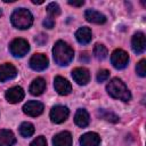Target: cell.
I'll use <instances>...</instances> for the list:
<instances>
[{
  "instance_id": "6da1fadb",
  "label": "cell",
  "mask_w": 146,
  "mask_h": 146,
  "mask_svg": "<svg viewBox=\"0 0 146 146\" xmlns=\"http://www.w3.org/2000/svg\"><path fill=\"white\" fill-rule=\"evenodd\" d=\"M52 56L56 64L60 66H66L72 62L74 57V50L68 43L59 40L55 43L52 48Z\"/></svg>"
},
{
  "instance_id": "7a4b0ae2",
  "label": "cell",
  "mask_w": 146,
  "mask_h": 146,
  "mask_svg": "<svg viewBox=\"0 0 146 146\" xmlns=\"http://www.w3.org/2000/svg\"><path fill=\"white\" fill-rule=\"evenodd\" d=\"M106 90H107V94L111 97L115 98V99H120V100H123V102H129L131 99V94H130L128 87L119 78L112 79L107 83Z\"/></svg>"
},
{
  "instance_id": "3957f363",
  "label": "cell",
  "mask_w": 146,
  "mask_h": 146,
  "mask_svg": "<svg viewBox=\"0 0 146 146\" xmlns=\"http://www.w3.org/2000/svg\"><path fill=\"white\" fill-rule=\"evenodd\" d=\"M11 24L19 29V30H26L29 29L33 23V16L31 11L26 8H17L14 10V13L10 16Z\"/></svg>"
},
{
  "instance_id": "277c9868",
  "label": "cell",
  "mask_w": 146,
  "mask_h": 146,
  "mask_svg": "<svg viewBox=\"0 0 146 146\" xmlns=\"http://www.w3.org/2000/svg\"><path fill=\"white\" fill-rule=\"evenodd\" d=\"M9 50H10V54L15 57H24L30 50V44L26 40L17 38L11 41L9 46Z\"/></svg>"
},
{
  "instance_id": "5b68a950",
  "label": "cell",
  "mask_w": 146,
  "mask_h": 146,
  "mask_svg": "<svg viewBox=\"0 0 146 146\" xmlns=\"http://www.w3.org/2000/svg\"><path fill=\"white\" fill-rule=\"evenodd\" d=\"M111 62L115 68L122 70L129 63V55L122 49H115L111 55Z\"/></svg>"
},
{
  "instance_id": "8992f818",
  "label": "cell",
  "mask_w": 146,
  "mask_h": 146,
  "mask_svg": "<svg viewBox=\"0 0 146 146\" xmlns=\"http://www.w3.org/2000/svg\"><path fill=\"white\" fill-rule=\"evenodd\" d=\"M70 115V111L66 106H63V105H56L54 106L51 110H50V120L51 122L54 123H63L64 121L67 120Z\"/></svg>"
},
{
  "instance_id": "52a82bcc",
  "label": "cell",
  "mask_w": 146,
  "mask_h": 146,
  "mask_svg": "<svg viewBox=\"0 0 146 146\" xmlns=\"http://www.w3.org/2000/svg\"><path fill=\"white\" fill-rule=\"evenodd\" d=\"M43 104L38 102V100H30L27 103L24 104L23 106V112L29 115V116H32V117H36L39 115H41L43 113Z\"/></svg>"
},
{
  "instance_id": "ba28073f",
  "label": "cell",
  "mask_w": 146,
  "mask_h": 146,
  "mask_svg": "<svg viewBox=\"0 0 146 146\" xmlns=\"http://www.w3.org/2000/svg\"><path fill=\"white\" fill-rule=\"evenodd\" d=\"M49 60L48 57L43 54H34L30 58V67L34 71H43L48 67Z\"/></svg>"
},
{
  "instance_id": "9c48e42d",
  "label": "cell",
  "mask_w": 146,
  "mask_h": 146,
  "mask_svg": "<svg viewBox=\"0 0 146 146\" xmlns=\"http://www.w3.org/2000/svg\"><path fill=\"white\" fill-rule=\"evenodd\" d=\"M24 90L22 87L19 86H15V87H11L9 88L7 91H6V99L8 103L10 104H16V103H19L21 100H23L24 98Z\"/></svg>"
},
{
  "instance_id": "30bf717a",
  "label": "cell",
  "mask_w": 146,
  "mask_h": 146,
  "mask_svg": "<svg viewBox=\"0 0 146 146\" xmlns=\"http://www.w3.org/2000/svg\"><path fill=\"white\" fill-rule=\"evenodd\" d=\"M54 87H55V90L57 91V94L60 95V96H66L72 91L71 83L63 76H56L55 78Z\"/></svg>"
},
{
  "instance_id": "8fae6325",
  "label": "cell",
  "mask_w": 146,
  "mask_h": 146,
  "mask_svg": "<svg viewBox=\"0 0 146 146\" xmlns=\"http://www.w3.org/2000/svg\"><path fill=\"white\" fill-rule=\"evenodd\" d=\"M131 47L136 54H143L146 49V39L143 32H137L131 39Z\"/></svg>"
},
{
  "instance_id": "7c38bea8",
  "label": "cell",
  "mask_w": 146,
  "mask_h": 146,
  "mask_svg": "<svg viewBox=\"0 0 146 146\" xmlns=\"http://www.w3.org/2000/svg\"><path fill=\"white\" fill-rule=\"evenodd\" d=\"M72 78L78 84L86 86L90 81V73L84 67H76L72 71Z\"/></svg>"
},
{
  "instance_id": "4fadbf2b",
  "label": "cell",
  "mask_w": 146,
  "mask_h": 146,
  "mask_svg": "<svg viewBox=\"0 0 146 146\" xmlns=\"http://www.w3.org/2000/svg\"><path fill=\"white\" fill-rule=\"evenodd\" d=\"M17 75L16 67L10 63H5L0 65V82H5L14 79Z\"/></svg>"
},
{
  "instance_id": "5bb4252c",
  "label": "cell",
  "mask_w": 146,
  "mask_h": 146,
  "mask_svg": "<svg viewBox=\"0 0 146 146\" xmlns=\"http://www.w3.org/2000/svg\"><path fill=\"white\" fill-rule=\"evenodd\" d=\"M100 137L96 132H87L80 137V146H99Z\"/></svg>"
},
{
  "instance_id": "9a60e30c",
  "label": "cell",
  "mask_w": 146,
  "mask_h": 146,
  "mask_svg": "<svg viewBox=\"0 0 146 146\" xmlns=\"http://www.w3.org/2000/svg\"><path fill=\"white\" fill-rule=\"evenodd\" d=\"M54 146H72V135L68 131H62L52 138Z\"/></svg>"
},
{
  "instance_id": "2e32d148",
  "label": "cell",
  "mask_w": 146,
  "mask_h": 146,
  "mask_svg": "<svg viewBox=\"0 0 146 146\" xmlns=\"http://www.w3.org/2000/svg\"><path fill=\"white\" fill-rule=\"evenodd\" d=\"M75 39L79 43L81 44H87L91 41L92 39V33H91V30L87 26H82L80 27L76 32H75Z\"/></svg>"
},
{
  "instance_id": "e0dca14e",
  "label": "cell",
  "mask_w": 146,
  "mask_h": 146,
  "mask_svg": "<svg viewBox=\"0 0 146 146\" xmlns=\"http://www.w3.org/2000/svg\"><path fill=\"white\" fill-rule=\"evenodd\" d=\"M46 90V81L42 78H36L32 81V83L30 84L29 91L31 95L33 96H40L43 94V91Z\"/></svg>"
},
{
  "instance_id": "ac0fdd59",
  "label": "cell",
  "mask_w": 146,
  "mask_h": 146,
  "mask_svg": "<svg viewBox=\"0 0 146 146\" xmlns=\"http://www.w3.org/2000/svg\"><path fill=\"white\" fill-rule=\"evenodd\" d=\"M84 17L88 22L94 23V24H104L106 22V17L105 15H103L102 13L94 10V9H88L84 11Z\"/></svg>"
},
{
  "instance_id": "d6986e66",
  "label": "cell",
  "mask_w": 146,
  "mask_h": 146,
  "mask_svg": "<svg viewBox=\"0 0 146 146\" xmlns=\"http://www.w3.org/2000/svg\"><path fill=\"white\" fill-rule=\"evenodd\" d=\"M74 122L78 127L80 128H86L89 122H90V117H89V114L88 112L84 110V108H79L74 115Z\"/></svg>"
},
{
  "instance_id": "ffe728a7",
  "label": "cell",
  "mask_w": 146,
  "mask_h": 146,
  "mask_svg": "<svg viewBox=\"0 0 146 146\" xmlns=\"http://www.w3.org/2000/svg\"><path fill=\"white\" fill-rule=\"evenodd\" d=\"M16 143V137L13 131L7 129L0 130V146H13Z\"/></svg>"
},
{
  "instance_id": "44dd1931",
  "label": "cell",
  "mask_w": 146,
  "mask_h": 146,
  "mask_svg": "<svg viewBox=\"0 0 146 146\" xmlns=\"http://www.w3.org/2000/svg\"><path fill=\"white\" fill-rule=\"evenodd\" d=\"M92 52H94L95 58L98 59V60H103V59H105L107 57V49L102 43H96L95 47H94Z\"/></svg>"
},
{
  "instance_id": "7402d4cb",
  "label": "cell",
  "mask_w": 146,
  "mask_h": 146,
  "mask_svg": "<svg viewBox=\"0 0 146 146\" xmlns=\"http://www.w3.org/2000/svg\"><path fill=\"white\" fill-rule=\"evenodd\" d=\"M98 115H99L102 119H104V120H106V121H108V122H111V123H116V122L120 121V117H119L116 114H114V113L111 112V111H106V110H104V108H100V110L98 111Z\"/></svg>"
},
{
  "instance_id": "603a6c76",
  "label": "cell",
  "mask_w": 146,
  "mask_h": 146,
  "mask_svg": "<svg viewBox=\"0 0 146 146\" xmlns=\"http://www.w3.org/2000/svg\"><path fill=\"white\" fill-rule=\"evenodd\" d=\"M19 133L23 137H31L34 133V125L30 122H23L19 125Z\"/></svg>"
},
{
  "instance_id": "cb8c5ba5",
  "label": "cell",
  "mask_w": 146,
  "mask_h": 146,
  "mask_svg": "<svg viewBox=\"0 0 146 146\" xmlns=\"http://www.w3.org/2000/svg\"><path fill=\"white\" fill-rule=\"evenodd\" d=\"M47 13L49 14V17H57L60 14V7L56 2H50L47 6Z\"/></svg>"
},
{
  "instance_id": "d4e9b609",
  "label": "cell",
  "mask_w": 146,
  "mask_h": 146,
  "mask_svg": "<svg viewBox=\"0 0 146 146\" xmlns=\"http://www.w3.org/2000/svg\"><path fill=\"white\" fill-rule=\"evenodd\" d=\"M136 72H137V74H138L139 76H141V78L146 76V60H145V59H141V60L137 64V66H136Z\"/></svg>"
},
{
  "instance_id": "484cf974",
  "label": "cell",
  "mask_w": 146,
  "mask_h": 146,
  "mask_svg": "<svg viewBox=\"0 0 146 146\" xmlns=\"http://www.w3.org/2000/svg\"><path fill=\"white\" fill-rule=\"evenodd\" d=\"M108 78H110V71L108 70L103 68V70H99L98 71V73H97V81L98 82H104Z\"/></svg>"
},
{
  "instance_id": "4316f807",
  "label": "cell",
  "mask_w": 146,
  "mask_h": 146,
  "mask_svg": "<svg viewBox=\"0 0 146 146\" xmlns=\"http://www.w3.org/2000/svg\"><path fill=\"white\" fill-rule=\"evenodd\" d=\"M30 146H47V140L43 136H39L31 141Z\"/></svg>"
},
{
  "instance_id": "83f0119b",
  "label": "cell",
  "mask_w": 146,
  "mask_h": 146,
  "mask_svg": "<svg viewBox=\"0 0 146 146\" xmlns=\"http://www.w3.org/2000/svg\"><path fill=\"white\" fill-rule=\"evenodd\" d=\"M34 41H35V43H36L38 46H43V44L47 42V35L43 34V33H40L39 35H36V36L34 38Z\"/></svg>"
},
{
  "instance_id": "f1b7e54d",
  "label": "cell",
  "mask_w": 146,
  "mask_h": 146,
  "mask_svg": "<svg viewBox=\"0 0 146 146\" xmlns=\"http://www.w3.org/2000/svg\"><path fill=\"white\" fill-rule=\"evenodd\" d=\"M43 26L47 27V29H52V27L55 26V21H54V18H51V17L48 16V17L43 21Z\"/></svg>"
},
{
  "instance_id": "f546056e",
  "label": "cell",
  "mask_w": 146,
  "mask_h": 146,
  "mask_svg": "<svg viewBox=\"0 0 146 146\" xmlns=\"http://www.w3.org/2000/svg\"><path fill=\"white\" fill-rule=\"evenodd\" d=\"M89 59H90V55H89L87 51H83V52L80 54V60H81V62L87 63V62H89Z\"/></svg>"
},
{
  "instance_id": "4dcf8cb0",
  "label": "cell",
  "mask_w": 146,
  "mask_h": 146,
  "mask_svg": "<svg viewBox=\"0 0 146 146\" xmlns=\"http://www.w3.org/2000/svg\"><path fill=\"white\" fill-rule=\"evenodd\" d=\"M68 5H71V6H74V7H82L83 5H84V1L83 0H81V1H68Z\"/></svg>"
},
{
  "instance_id": "1f68e13d",
  "label": "cell",
  "mask_w": 146,
  "mask_h": 146,
  "mask_svg": "<svg viewBox=\"0 0 146 146\" xmlns=\"http://www.w3.org/2000/svg\"><path fill=\"white\" fill-rule=\"evenodd\" d=\"M32 3H35V5H41V3H43V0H32Z\"/></svg>"
},
{
  "instance_id": "d6a6232c",
  "label": "cell",
  "mask_w": 146,
  "mask_h": 146,
  "mask_svg": "<svg viewBox=\"0 0 146 146\" xmlns=\"http://www.w3.org/2000/svg\"><path fill=\"white\" fill-rule=\"evenodd\" d=\"M15 0H3V2H14Z\"/></svg>"
},
{
  "instance_id": "836d02e7",
  "label": "cell",
  "mask_w": 146,
  "mask_h": 146,
  "mask_svg": "<svg viewBox=\"0 0 146 146\" xmlns=\"http://www.w3.org/2000/svg\"><path fill=\"white\" fill-rule=\"evenodd\" d=\"M1 16H2V10L0 9V17H1Z\"/></svg>"
}]
</instances>
